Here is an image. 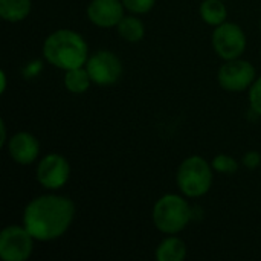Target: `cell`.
<instances>
[{"label":"cell","instance_id":"4","mask_svg":"<svg viewBox=\"0 0 261 261\" xmlns=\"http://www.w3.org/2000/svg\"><path fill=\"white\" fill-rule=\"evenodd\" d=\"M213 165L202 156L187 158L177 168L176 182L179 191L188 199L205 196L213 185Z\"/></svg>","mask_w":261,"mask_h":261},{"label":"cell","instance_id":"2","mask_svg":"<svg viewBox=\"0 0 261 261\" xmlns=\"http://www.w3.org/2000/svg\"><path fill=\"white\" fill-rule=\"evenodd\" d=\"M44 60L61 70H70L86 66L89 60V46L84 37L72 29H57L49 34L43 43Z\"/></svg>","mask_w":261,"mask_h":261},{"label":"cell","instance_id":"14","mask_svg":"<svg viewBox=\"0 0 261 261\" xmlns=\"http://www.w3.org/2000/svg\"><path fill=\"white\" fill-rule=\"evenodd\" d=\"M202 20L210 26H219L226 21L228 9L223 0H203L199 8Z\"/></svg>","mask_w":261,"mask_h":261},{"label":"cell","instance_id":"17","mask_svg":"<svg viewBox=\"0 0 261 261\" xmlns=\"http://www.w3.org/2000/svg\"><path fill=\"white\" fill-rule=\"evenodd\" d=\"M211 165H213V170L216 173L226 174V176L236 174L237 170H239V162L229 154H217L211 161Z\"/></svg>","mask_w":261,"mask_h":261},{"label":"cell","instance_id":"13","mask_svg":"<svg viewBox=\"0 0 261 261\" xmlns=\"http://www.w3.org/2000/svg\"><path fill=\"white\" fill-rule=\"evenodd\" d=\"M31 8V0H0V17L5 21L17 23L29 15Z\"/></svg>","mask_w":261,"mask_h":261},{"label":"cell","instance_id":"6","mask_svg":"<svg viewBox=\"0 0 261 261\" xmlns=\"http://www.w3.org/2000/svg\"><path fill=\"white\" fill-rule=\"evenodd\" d=\"M255 80H257L255 67L252 66L251 61L242 60V57L225 61L217 72V81L220 87L225 89L226 92H234V93L245 92L251 89Z\"/></svg>","mask_w":261,"mask_h":261},{"label":"cell","instance_id":"1","mask_svg":"<svg viewBox=\"0 0 261 261\" xmlns=\"http://www.w3.org/2000/svg\"><path fill=\"white\" fill-rule=\"evenodd\" d=\"M75 219V205L66 196L44 194L32 199L23 211V226L35 242H54L63 237Z\"/></svg>","mask_w":261,"mask_h":261},{"label":"cell","instance_id":"18","mask_svg":"<svg viewBox=\"0 0 261 261\" xmlns=\"http://www.w3.org/2000/svg\"><path fill=\"white\" fill-rule=\"evenodd\" d=\"M125 9H128L132 14L141 15V14H147L153 9L156 0H122Z\"/></svg>","mask_w":261,"mask_h":261},{"label":"cell","instance_id":"5","mask_svg":"<svg viewBox=\"0 0 261 261\" xmlns=\"http://www.w3.org/2000/svg\"><path fill=\"white\" fill-rule=\"evenodd\" d=\"M211 40L216 54L225 61L240 58L245 54L248 44L246 34L242 26L231 21H225L216 26Z\"/></svg>","mask_w":261,"mask_h":261},{"label":"cell","instance_id":"12","mask_svg":"<svg viewBox=\"0 0 261 261\" xmlns=\"http://www.w3.org/2000/svg\"><path fill=\"white\" fill-rule=\"evenodd\" d=\"M158 261H182L187 258V245L182 239L170 236L164 239L154 252Z\"/></svg>","mask_w":261,"mask_h":261},{"label":"cell","instance_id":"7","mask_svg":"<svg viewBox=\"0 0 261 261\" xmlns=\"http://www.w3.org/2000/svg\"><path fill=\"white\" fill-rule=\"evenodd\" d=\"M35 239L24 226L11 225L0 234V258L3 261H26L34 251Z\"/></svg>","mask_w":261,"mask_h":261},{"label":"cell","instance_id":"3","mask_svg":"<svg viewBox=\"0 0 261 261\" xmlns=\"http://www.w3.org/2000/svg\"><path fill=\"white\" fill-rule=\"evenodd\" d=\"M151 217L158 231L167 236H176L194 219V208H191L185 196L170 193L158 199Z\"/></svg>","mask_w":261,"mask_h":261},{"label":"cell","instance_id":"16","mask_svg":"<svg viewBox=\"0 0 261 261\" xmlns=\"http://www.w3.org/2000/svg\"><path fill=\"white\" fill-rule=\"evenodd\" d=\"M90 84H93V83L90 80V75H89L86 66L66 70V73H64V87L67 89V92H70L73 95L86 93L89 90Z\"/></svg>","mask_w":261,"mask_h":261},{"label":"cell","instance_id":"19","mask_svg":"<svg viewBox=\"0 0 261 261\" xmlns=\"http://www.w3.org/2000/svg\"><path fill=\"white\" fill-rule=\"evenodd\" d=\"M249 104L252 112L261 116V76H257L249 89Z\"/></svg>","mask_w":261,"mask_h":261},{"label":"cell","instance_id":"20","mask_svg":"<svg viewBox=\"0 0 261 261\" xmlns=\"http://www.w3.org/2000/svg\"><path fill=\"white\" fill-rule=\"evenodd\" d=\"M242 164L248 168V170H257L261 165V154L255 150H251L248 151L243 159H242Z\"/></svg>","mask_w":261,"mask_h":261},{"label":"cell","instance_id":"15","mask_svg":"<svg viewBox=\"0 0 261 261\" xmlns=\"http://www.w3.org/2000/svg\"><path fill=\"white\" fill-rule=\"evenodd\" d=\"M116 31L119 37L128 43H138L145 35V26L142 20L135 15H124L122 20L118 23Z\"/></svg>","mask_w":261,"mask_h":261},{"label":"cell","instance_id":"10","mask_svg":"<svg viewBox=\"0 0 261 261\" xmlns=\"http://www.w3.org/2000/svg\"><path fill=\"white\" fill-rule=\"evenodd\" d=\"M125 6L122 0H92L87 5V18L98 28H116L122 20Z\"/></svg>","mask_w":261,"mask_h":261},{"label":"cell","instance_id":"23","mask_svg":"<svg viewBox=\"0 0 261 261\" xmlns=\"http://www.w3.org/2000/svg\"><path fill=\"white\" fill-rule=\"evenodd\" d=\"M0 78H2V92H5L6 90V73L2 72L0 73Z\"/></svg>","mask_w":261,"mask_h":261},{"label":"cell","instance_id":"21","mask_svg":"<svg viewBox=\"0 0 261 261\" xmlns=\"http://www.w3.org/2000/svg\"><path fill=\"white\" fill-rule=\"evenodd\" d=\"M41 61H32L29 63L28 66H24V70H23V75L26 78H34L35 75H38L41 72Z\"/></svg>","mask_w":261,"mask_h":261},{"label":"cell","instance_id":"11","mask_svg":"<svg viewBox=\"0 0 261 261\" xmlns=\"http://www.w3.org/2000/svg\"><path fill=\"white\" fill-rule=\"evenodd\" d=\"M8 154L18 165H31L40 154L38 139L28 132H18L12 135L6 142Z\"/></svg>","mask_w":261,"mask_h":261},{"label":"cell","instance_id":"9","mask_svg":"<svg viewBox=\"0 0 261 261\" xmlns=\"http://www.w3.org/2000/svg\"><path fill=\"white\" fill-rule=\"evenodd\" d=\"M70 171V164L64 156L49 153L38 162L35 177L43 188L57 191L69 182Z\"/></svg>","mask_w":261,"mask_h":261},{"label":"cell","instance_id":"24","mask_svg":"<svg viewBox=\"0 0 261 261\" xmlns=\"http://www.w3.org/2000/svg\"><path fill=\"white\" fill-rule=\"evenodd\" d=\"M260 31H261V20H260Z\"/></svg>","mask_w":261,"mask_h":261},{"label":"cell","instance_id":"22","mask_svg":"<svg viewBox=\"0 0 261 261\" xmlns=\"http://www.w3.org/2000/svg\"><path fill=\"white\" fill-rule=\"evenodd\" d=\"M0 132H2L0 145H6V142H8V138H6V125H5V121H0Z\"/></svg>","mask_w":261,"mask_h":261},{"label":"cell","instance_id":"8","mask_svg":"<svg viewBox=\"0 0 261 261\" xmlns=\"http://www.w3.org/2000/svg\"><path fill=\"white\" fill-rule=\"evenodd\" d=\"M86 69L90 75L93 84L98 86H112L119 81L122 76V61L112 50H98L89 55Z\"/></svg>","mask_w":261,"mask_h":261}]
</instances>
